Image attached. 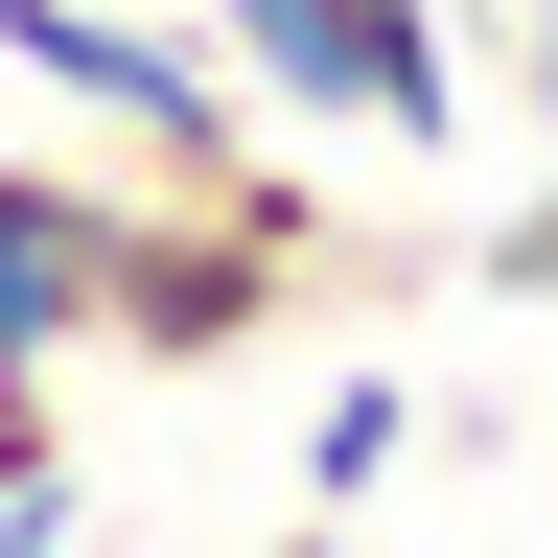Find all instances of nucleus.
Masks as SVG:
<instances>
[{
    "instance_id": "obj_1",
    "label": "nucleus",
    "mask_w": 558,
    "mask_h": 558,
    "mask_svg": "<svg viewBox=\"0 0 558 558\" xmlns=\"http://www.w3.org/2000/svg\"><path fill=\"white\" fill-rule=\"evenodd\" d=\"M326 303H418L396 233H326L303 186H140L117 163V279H94V349L117 373H256L279 326Z\"/></svg>"
},
{
    "instance_id": "obj_2",
    "label": "nucleus",
    "mask_w": 558,
    "mask_h": 558,
    "mask_svg": "<svg viewBox=\"0 0 558 558\" xmlns=\"http://www.w3.org/2000/svg\"><path fill=\"white\" fill-rule=\"evenodd\" d=\"M0 47L47 70V117H94L140 186H279V140L233 94V47L209 24H117V0H0Z\"/></svg>"
},
{
    "instance_id": "obj_3",
    "label": "nucleus",
    "mask_w": 558,
    "mask_h": 558,
    "mask_svg": "<svg viewBox=\"0 0 558 558\" xmlns=\"http://www.w3.org/2000/svg\"><path fill=\"white\" fill-rule=\"evenodd\" d=\"M256 117H326V140H465V0H209Z\"/></svg>"
},
{
    "instance_id": "obj_4",
    "label": "nucleus",
    "mask_w": 558,
    "mask_h": 558,
    "mask_svg": "<svg viewBox=\"0 0 558 558\" xmlns=\"http://www.w3.org/2000/svg\"><path fill=\"white\" fill-rule=\"evenodd\" d=\"M94 279H117V163H0V349H94Z\"/></svg>"
},
{
    "instance_id": "obj_5",
    "label": "nucleus",
    "mask_w": 558,
    "mask_h": 558,
    "mask_svg": "<svg viewBox=\"0 0 558 558\" xmlns=\"http://www.w3.org/2000/svg\"><path fill=\"white\" fill-rule=\"evenodd\" d=\"M0 535H94V465L47 418V349H0Z\"/></svg>"
},
{
    "instance_id": "obj_6",
    "label": "nucleus",
    "mask_w": 558,
    "mask_h": 558,
    "mask_svg": "<svg viewBox=\"0 0 558 558\" xmlns=\"http://www.w3.org/2000/svg\"><path fill=\"white\" fill-rule=\"evenodd\" d=\"M396 465H418V396H396V373H349V396L303 418V512H396Z\"/></svg>"
},
{
    "instance_id": "obj_7",
    "label": "nucleus",
    "mask_w": 558,
    "mask_h": 558,
    "mask_svg": "<svg viewBox=\"0 0 558 558\" xmlns=\"http://www.w3.org/2000/svg\"><path fill=\"white\" fill-rule=\"evenodd\" d=\"M465 279H488V303H558V163H535V186H512V233H488V256H465Z\"/></svg>"
}]
</instances>
